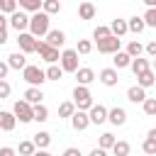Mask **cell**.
<instances>
[{"label": "cell", "instance_id": "6da1fadb", "mask_svg": "<svg viewBox=\"0 0 156 156\" xmlns=\"http://www.w3.org/2000/svg\"><path fill=\"white\" fill-rule=\"evenodd\" d=\"M49 22H51V17H49V15L44 12V10L34 12V15L29 17V34H34L37 39H39V37H46V34L51 32Z\"/></svg>", "mask_w": 156, "mask_h": 156}, {"label": "cell", "instance_id": "7a4b0ae2", "mask_svg": "<svg viewBox=\"0 0 156 156\" xmlns=\"http://www.w3.org/2000/svg\"><path fill=\"white\" fill-rule=\"evenodd\" d=\"M73 105H76V110H83V112H88L95 102H93V93L88 90V85H76L73 88Z\"/></svg>", "mask_w": 156, "mask_h": 156}, {"label": "cell", "instance_id": "3957f363", "mask_svg": "<svg viewBox=\"0 0 156 156\" xmlns=\"http://www.w3.org/2000/svg\"><path fill=\"white\" fill-rule=\"evenodd\" d=\"M22 78H24L29 85L41 88V85L46 83V71H44V68H39V66H34V63H27V68L22 71Z\"/></svg>", "mask_w": 156, "mask_h": 156}, {"label": "cell", "instance_id": "277c9868", "mask_svg": "<svg viewBox=\"0 0 156 156\" xmlns=\"http://www.w3.org/2000/svg\"><path fill=\"white\" fill-rule=\"evenodd\" d=\"M12 112H15L17 122H22V124L34 122V105H29L27 100H17V102H15V107H12Z\"/></svg>", "mask_w": 156, "mask_h": 156}, {"label": "cell", "instance_id": "5b68a950", "mask_svg": "<svg viewBox=\"0 0 156 156\" xmlns=\"http://www.w3.org/2000/svg\"><path fill=\"white\" fill-rule=\"evenodd\" d=\"M61 68H63V73H76L80 66H78V51L76 49H63L61 51Z\"/></svg>", "mask_w": 156, "mask_h": 156}, {"label": "cell", "instance_id": "8992f818", "mask_svg": "<svg viewBox=\"0 0 156 156\" xmlns=\"http://www.w3.org/2000/svg\"><path fill=\"white\" fill-rule=\"evenodd\" d=\"M119 44H122V39H117L115 34H110V37L98 39V41H95V46H98V51H100V54H112V56L119 51Z\"/></svg>", "mask_w": 156, "mask_h": 156}, {"label": "cell", "instance_id": "52a82bcc", "mask_svg": "<svg viewBox=\"0 0 156 156\" xmlns=\"http://www.w3.org/2000/svg\"><path fill=\"white\" fill-rule=\"evenodd\" d=\"M37 54H39V58H44L46 63H56V61H61V54H58V49L49 46L44 39H41V41H37Z\"/></svg>", "mask_w": 156, "mask_h": 156}, {"label": "cell", "instance_id": "ba28073f", "mask_svg": "<svg viewBox=\"0 0 156 156\" xmlns=\"http://www.w3.org/2000/svg\"><path fill=\"white\" fill-rule=\"evenodd\" d=\"M10 27L20 34V32H29V15L24 10H17L10 15Z\"/></svg>", "mask_w": 156, "mask_h": 156}, {"label": "cell", "instance_id": "9c48e42d", "mask_svg": "<svg viewBox=\"0 0 156 156\" xmlns=\"http://www.w3.org/2000/svg\"><path fill=\"white\" fill-rule=\"evenodd\" d=\"M37 37L34 34H29V32H20L17 34V44H20V51L22 54H34L37 51Z\"/></svg>", "mask_w": 156, "mask_h": 156}, {"label": "cell", "instance_id": "30bf717a", "mask_svg": "<svg viewBox=\"0 0 156 156\" xmlns=\"http://www.w3.org/2000/svg\"><path fill=\"white\" fill-rule=\"evenodd\" d=\"M98 78H100V83H102V85H107V88H115V85L119 83V73H117V68H115V66L102 68Z\"/></svg>", "mask_w": 156, "mask_h": 156}, {"label": "cell", "instance_id": "8fae6325", "mask_svg": "<svg viewBox=\"0 0 156 156\" xmlns=\"http://www.w3.org/2000/svg\"><path fill=\"white\" fill-rule=\"evenodd\" d=\"M71 127H73L76 132H85V129L90 127V117H88V112L76 110V112H73V117H71Z\"/></svg>", "mask_w": 156, "mask_h": 156}, {"label": "cell", "instance_id": "7c38bea8", "mask_svg": "<svg viewBox=\"0 0 156 156\" xmlns=\"http://www.w3.org/2000/svg\"><path fill=\"white\" fill-rule=\"evenodd\" d=\"M88 117H90V124H105L107 122V107L105 105H93L88 110Z\"/></svg>", "mask_w": 156, "mask_h": 156}, {"label": "cell", "instance_id": "4fadbf2b", "mask_svg": "<svg viewBox=\"0 0 156 156\" xmlns=\"http://www.w3.org/2000/svg\"><path fill=\"white\" fill-rule=\"evenodd\" d=\"M107 122L115 124V127H122V124L127 122V110H124V107H112V110H107Z\"/></svg>", "mask_w": 156, "mask_h": 156}, {"label": "cell", "instance_id": "5bb4252c", "mask_svg": "<svg viewBox=\"0 0 156 156\" xmlns=\"http://www.w3.org/2000/svg\"><path fill=\"white\" fill-rule=\"evenodd\" d=\"M7 66L15 68V71H24V68H27V54H22V51L10 54V56H7Z\"/></svg>", "mask_w": 156, "mask_h": 156}, {"label": "cell", "instance_id": "9a60e30c", "mask_svg": "<svg viewBox=\"0 0 156 156\" xmlns=\"http://www.w3.org/2000/svg\"><path fill=\"white\" fill-rule=\"evenodd\" d=\"M15 127H17V117H15V112L0 110V129H2V132H12Z\"/></svg>", "mask_w": 156, "mask_h": 156}, {"label": "cell", "instance_id": "2e32d148", "mask_svg": "<svg viewBox=\"0 0 156 156\" xmlns=\"http://www.w3.org/2000/svg\"><path fill=\"white\" fill-rule=\"evenodd\" d=\"M49 46H54V49H61L63 44H66V34L61 32V29H51L49 34H46V39H44Z\"/></svg>", "mask_w": 156, "mask_h": 156}, {"label": "cell", "instance_id": "e0dca14e", "mask_svg": "<svg viewBox=\"0 0 156 156\" xmlns=\"http://www.w3.org/2000/svg\"><path fill=\"white\" fill-rule=\"evenodd\" d=\"M76 80H78V85H90L95 80V71L88 68V66H83V68L76 71Z\"/></svg>", "mask_w": 156, "mask_h": 156}, {"label": "cell", "instance_id": "ac0fdd59", "mask_svg": "<svg viewBox=\"0 0 156 156\" xmlns=\"http://www.w3.org/2000/svg\"><path fill=\"white\" fill-rule=\"evenodd\" d=\"M22 100H27L29 105H39L41 100H44V90L41 88H34V85H29L27 90H24V98Z\"/></svg>", "mask_w": 156, "mask_h": 156}, {"label": "cell", "instance_id": "d6986e66", "mask_svg": "<svg viewBox=\"0 0 156 156\" xmlns=\"http://www.w3.org/2000/svg\"><path fill=\"white\" fill-rule=\"evenodd\" d=\"M127 100L134 102V105H141V102L146 100V90H144L141 85H132V88L127 90Z\"/></svg>", "mask_w": 156, "mask_h": 156}, {"label": "cell", "instance_id": "ffe728a7", "mask_svg": "<svg viewBox=\"0 0 156 156\" xmlns=\"http://www.w3.org/2000/svg\"><path fill=\"white\" fill-rule=\"evenodd\" d=\"M110 29H112V34L117 37V39H122L127 32H129V24H127V20H112V24H110Z\"/></svg>", "mask_w": 156, "mask_h": 156}, {"label": "cell", "instance_id": "44dd1931", "mask_svg": "<svg viewBox=\"0 0 156 156\" xmlns=\"http://www.w3.org/2000/svg\"><path fill=\"white\" fill-rule=\"evenodd\" d=\"M129 68H132V73H134V76H141L144 71H149V68H151V61L139 56V58H132V66H129Z\"/></svg>", "mask_w": 156, "mask_h": 156}, {"label": "cell", "instance_id": "7402d4cb", "mask_svg": "<svg viewBox=\"0 0 156 156\" xmlns=\"http://www.w3.org/2000/svg\"><path fill=\"white\" fill-rule=\"evenodd\" d=\"M154 83H156V71H151V68H149V71H144L141 76H136V85H141L144 90H146V88H151Z\"/></svg>", "mask_w": 156, "mask_h": 156}, {"label": "cell", "instance_id": "603a6c76", "mask_svg": "<svg viewBox=\"0 0 156 156\" xmlns=\"http://www.w3.org/2000/svg\"><path fill=\"white\" fill-rule=\"evenodd\" d=\"M127 24H129V32H132V34H141V32L146 29V22H144V17H139V15L129 17V20H127Z\"/></svg>", "mask_w": 156, "mask_h": 156}, {"label": "cell", "instance_id": "cb8c5ba5", "mask_svg": "<svg viewBox=\"0 0 156 156\" xmlns=\"http://www.w3.org/2000/svg\"><path fill=\"white\" fill-rule=\"evenodd\" d=\"M112 63H115L117 71H119V68H129V66H132V56H129L127 51H117L115 58H112Z\"/></svg>", "mask_w": 156, "mask_h": 156}, {"label": "cell", "instance_id": "d4e9b609", "mask_svg": "<svg viewBox=\"0 0 156 156\" xmlns=\"http://www.w3.org/2000/svg\"><path fill=\"white\" fill-rule=\"evenodd\" d=\"M17 5H20V10H24V12H39L41 10V5H44V0H17Z\"/></svg>", "mask_w": 156, "mask_h": 156}, {"label": "cell", "instance_id": "484cf974", "mask_svg": "<svg viewBox=\"0 0 156 156\" xmlns=\"http://www.w3.org/2000/svg\"><path fill=\"white\" fill-rule=\"evenodd\" d=\"M78 17L80 20H93L95 17V5L93 2H80L78 5Z\"/></svg>", "mask_w": 156, "mask_h": 156}, {"label": "cell", "instance_id": "4316f807", "mask_svg": "<svg viewBox=\"0 0 156 156\" xmlns=\"http://www.w3.org/2000/svg\"><path fill=\"white\" fill-rule=\"evenodd\" d=\"M32 141H34L37 149H49V144H51V134H49V132H37Z\"/></svg>", "mask_w": 156, "mask_h": 156}, {"label": "cell", "instance_id": "83f0119b", "mask_svg": "<svg viewBox=\"0 0 156 156\" xmlns=\"http://www.w3.org/2000/svg\"><path fill=\"white\" fill-rule=\"evenodd\" d=\"M61 78H63L61 63H49V68H46V80H61Z\"/></svg>", "mask_w": 156, "mask_h": 156}, {"label": "cell", "instance_id": "f1b7e54d", "mask_svg": "<svg viewBox=\"0 0 156 156\" xmlns=\"http://www.w3.org/2000/svg\"><path fill=\"white\" fill-rule=\"evenodd\" d=\"M117 144V139H115V134H110V132H105V134H100V141H98V146L100 149H105V151H110L112 146Z\"/></svg>", "mask_w": 156, "mask_h": 156}, {"label": "cell", "instance_id": "f546056e", "mask_svg": "<svg viewBox=\"0 0 156 156\" xmlns=\"http://www.w3.org/2000/svg\"><path fill=\"white\" fill-rule=\"evenodd\" d=\"M34 151H37V146H34V141H29V139L20 141V146H17V154H20V156H34Z\"/></svg>", "mask_w": 156, "mask_h": 156}, {"label": "cell", "instance_id": "4dcf8cb0", "mask_svg": "<svg viewBox=\"0 0 156 156\" xmlns=\"http://www.w3.org/2000/svg\"><path fill=\"white\" fill-rule=\"evenodd\" d=\"M41 10H44L49 17H51V15H58V12H61V0H44Z\"/></svg>", "mask_w": 156, "mask_h": 156}, {"label": "cell", "instance_id": "1f68e13d", "mask_svg": "<svg viewBox=\"0 0 156 156\" xmlns=\"http://www.w3.org/2000/svg\"><path fill=\"white\" fill-rule=\"evenodd\" d=\"M73 112H76V105H73V102H61V105H58V117H61V119H71Z\"/></svg>", "mask_w": 156, "mask_h": 156}, {"label": "cell", "instance_id": "d6a6232c", "mask_svg": "<svg viewBox=\"0 0 156 156\" xmlns=\"http://www.w3.org/2000/svg\"><path fill=\"white\" fill-rule=\"evenodd\" d=\"M46 119H49V110H46V105H44V102L34 105V122H46Z\"/></svg>", "mask_w": 156, "mask_h": 156}, {"label": "cell", "instance_id": "836d02e7", "mask_svg": "<svg viewBox=\"0 0 156 156\" xmlns=\"http://www.w3.org/2000/svg\"><path fill=\"white\" fill-rule=\"evenodd\" d=\"M141 110H144L146 117H156V98H146L141 102Z\"/></svg>", "mask_w": 156, "mask_h": 156}, {"label": "cell", "instance_id": "e575fe53", "mask_svg": "<svg viewBox=\"0 0 156 156\" xmlns=\"http://www.w3.org/2000/svg\"><path fill=\"white\" fill-rule=\"evenodd\" d=\"M127 54H129L132 58H139V56L144 54V46H141V44L134 39V41H129V44H127Z\"/></svg>", "mask_w": 156, "mask_h": 156}, {"label": "cell", "instance_id": "d590c367", "mask_svg": "<svg viewBox=\"0 0 156 156\" xmlns=\"http://www.w3.org/2000/svg\"><path fill=\"white\" fill-rule=\"evenodd\" d=\"M129 149H132V146H129V141H117L110 151H112L115 156H129Z\"/></svg>", "mask_w": 156, "mask_h": 156}, {"label": "cell", "instance_id": "8d00e7d4", "mask_svg": "<svg viewBox=\"0 0 156 156\" xmlns=\"http://www.w3.org/2000/svg\"><path fill=\"white\" fill-rule=\"evenodd\" d=\"M0 12H2V15L17 12V0H0Z\"/></svg>", "mask_w": 156, "mask_h": 156}, {"label": "cell", "instance_id": "74e56055", "mask_svg": "<svg viewBox=\"0 0 156 156\" xmlns=\"http://www.w3.org/2000/svg\"><path fill=\"white\" fill-rule=\"evenodd\" d=\"M112 34V29L110 27H105V24H98L95 29H93V39L98 41V39H105V37H110Z\"/></svg>", "mask_w": 156, "mask_h": 156}, {"label": "cell", "instance_id": "f35d334b", "mask_svg": "<svg viewBox=\"0 0 156 156\" xmlns=\"http://www.w3.org/2000/svg\"><path fill=\"white\" fill-rule=\"evenodd\" d=\"M141 151L146 154V156H156V139H144V144H141Z\"/></svg>", "mask_w": 156, "mask_h": 156}, {"label": "cell", "instance_id": "ab89813d", "mask_svg": "<svg viewBox=\"0 0 156 156\" xmlns=\"http://www.w3.org/2000/svg\"><path fill=\"white\" fill-rule=\"evenodd\" d=\"M76 51H78V54H83V56H85V54H90V51H93V41H90V39H80V41L76 44Z\"/></svg>", "mask_w": 156, "mask_h": 156}, {"label": "cell", "instance_id": "60d3db41", "mask_svg": "<svg viewBox=\"0 0 156 156\" xmlns=\"http://www.w3.org/2000/svg\"><path fill=\"white\" fill-rule=\"evenodd\" d=\"M144 22H146V27H156V7H149L144 15Z\"/></svg>", "mask_w": 156, "mask_h": 156}, {"label": "cell", "instance_id": "b9f144b4", "mask_svg": "<svg viewBox=\"0 0 156 156\" xmlns=\"http://www.w3.org/2000/svg\"><path fill=\"white\" fill-rule=\"evenodd\" d=\"M10 93H12V88H10V83H7V80H0V100H5V98H10Z\"/></svg>", "mask_w": 156, "mask_h": 156}, {"label": "cell", "instance_id": "7bdbcfd3", "mask_svg": "<svg viewBox=\"0 0 156 156\" xmlns=\"http://www.w3.org/2000/svg\"><path fill=\"white\" fill-rule=\"evenodd\" d=\"M144 51H146L151 58H156V39H154V41H149V44L144 46Z\"/></svg>", "mask_w": 156, "mask_h": 156}, {"label": "cell", "instance_id": "ee69618b", "mask_svg": "<svg viewBox=\"0 0 156 156\" xmlns=\"http://www.w3.org/2000/svg\"><path fill=\"white\" fill-rule=\"evenodd\" d=\"M7 71H10L7 61H0V80H5V78H7Z\"/></svg>", "mask_w": 156, "mask_h": 156}, {"label": "cell", "instance_id": "f6af8a7d", "mask_svg": "<svg viewBox=\"0 0 156 156\" xmlns=\"http://www.w3.org/2000/svg\"><path fill=\"white\" fill-rule=\"evenodd\" d=\"M17 154V149H12V146H0V156H15Z\"/></svg>", "mask_w": 156, "mask_h": 156}, {"label": "cell", "instance_id": "bcb514c9", "mask_svg": "<svg viewBox=\"0 0 156 156\" xmlns=\"http://www.w3.org/2000/svg\"><path fill=\"white\" fill-rule=\"evenodd\" d=\"M63 156H83V154H80V149H76V146H68V149L63 151Z\"/></svg>", "mask_w": 156, "mask_h": 156}, {"label": "cell", "instance_id": "7dc6e473", "mask_svg": "<svg viewBox=\"0 0 156 156\" xmlns=\"http://www.w3.org/2000/svg\"><path fill=\"white\" fill-rule=\"evenodd\" d=\"M7 44V27H0V46Z\"/></svg>", "mask_w": 156, "mask_h": 156}, {"label": "cell", "instance_id": "c3c4849f", "mask_svg": "<svg viewBox=\"0 0 156 156\" xmlns=\"http://www.w3.org/2000/svg\"><path fill=\"white\" fill-rule=\"evenodd\" d=\"M88 156H107V151H105V149H100V146H95V149H93Z\"/></svg>", "mask_w": 156, "mask_h": 156}, {"label": "cell", "instance_id": "681fc988", "mask_svg": "<svg viewBox=\"0 0 156 156\" xmlns=\"http://www.w3.org/2000/svg\"><path fill=\"white\" fill-rule=\"evenodd\" d=\"M34 156H54V154H51V151H46V149H37V151H34Z\"/></svg>", "mask_w": 156, "mask_h": 156}, {"label": "cell", "instance_id": "f907efd6", "mask_svg": "<svg viewBox=\"0 0 156 156\" xmlns=\"http://www.w3.org/2000/svg\"><path fill=\"white\" fill-rule=\"evenodd\" d=\"M141 2L146 5V10H149V7H156V0H141Z\"/></svg>", "mask_w": 156, "mask_h": 156}, {"label": "cell", "instance_id": "816d5d0a", "mask_svg": "<svg viewBox=\"0 0 156 156\" xmlns=\"http://www.w3.org/2000/svg\"><path fill=\"white\" fill-rule=\"evenodd\" d=\"M7 24H10V20H5V15L0 12V27H7Z\"/></svg>", "mask_w": 156, "mask_h": 156}, {"label": "cell", "instance_id": "f5cc1de1", "mask_svg": "<svg viewBox=\"0 0 156 156\" xmlns=\"http://www.w3.org/2000/svg\"><path fill=\"white\" fill-rule=\"evenodd\" d=\"M149 139H156V129H149Z\"/></svg>", "mask_w": 156, "mask_h": 156}, {"label": "cell", "instance_id": "db71d44e", "mask_svg": "<svg viewBox=\"0 0 156 156\" xmlns=\"http://www.w3.org/2000/svg\"><path fill=\"white\" fill-rule=\"evenodd\" d=\"M151 71H156V58H154V61H151Z\"/></svg>", "mask_w": 156, "mask_h": 156}, {"label": "cell", "instance_id": "11a10c76", "mask_svg": "<svg viewBox=\"0 0 156 156\" xmlns=\"http://www.w3.org/2000/svg\"><path fill=\"white\" fill-rule=\"evenodd\" d=\"M83 2H90V0H83Z\"/></svg>", "mask_w": 156, "mask_h": 156}, {"label": "cell", "instance_id": "9f6ffc18", "mask_svg": "<svg viewBox=\"0 0 156 156\" xmlns=\"http://www.w3.org/2000/svg\"><path fill=\"white\" fill-rule=\"evenodd\" d=\"M144 156H146V154H144Z\"/></svg>", "mask_w": 156, "mask_h": 156}]
</instances>
